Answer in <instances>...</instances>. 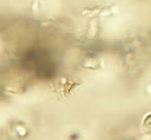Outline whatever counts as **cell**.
Masks as SVG:
<instances>
[{
	"label": "cell",
	"mask_w": 151,
	"mask_h": 140,
	"mask_svg": "<svg viewBox=\"0 0 151 140\" xmlns=\"http://www.w3.org/2000/svg\"><path fill=\"white\" fill-rule=\"evenodd\" d=\"M145 92H146V94H151V84L145 86Z\"/></svg>",
	"instance_id": "cell-2"
},
{
	"label": "cell",
	"mask_w": 151,
	"mask_h": 140,
	"mask_svg": "<svg viewBox=\"0 0 151 140\" xmlns=\"http://www.w3.org/2000/svg\"><path fill=\"white\" fill-rule=\"evenodd\" d=\"M143 131L146 134H151V113L147 114L144 118V121H143Z\"/></svg>",
	"instance_id": "cell-1"
}]
</instances>
